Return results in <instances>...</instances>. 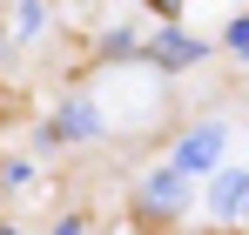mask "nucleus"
Wrapping results in <instances>:
<instances>
[{"label": "nucleus", "instance_id": "f257e3e1", "mask_svg": "<svg viewBox=\"0 0 249 235\" xmlns=\"http://www.w3.org/2000/svg\"><path fill=\"white\" fill-rule=\"evenodd\" d=\"M222 141H229V134H222L215 121H209V128H196V134L175 148V168H182V175H202V168H215V161H222Z\"/></svg>", "mask_w": 249, "mask_h": 235}, {"label": "nucleus", "instance_id": "f03ea898", "mask_svg": "<svg viewBox=\"0 0 249 235\" xmlns=\"http://www.w3.org/2000/svg\"><path fill=\"white\" fill-rule=\"evenodd\" d=\"M148 54H155V67H196V61H202V40H189V34L168 27V34H155Z\"/></svg>", "mask_w": 249, "mask_h": 235}, {"label": "nucleus", "instance_id": "7ed1b4c3", "mask_svg": "<svg viewBox=\"0 0 249 235\" xmlns=\"http://www.w3.org/2000/svg\"><path fill=\"white\" fill-rule=\"evenodd\" d=\"M81 134H101V115H94L88 101H68V115L47 128V141H81Z\"/></svg>", "mask_w": 249, "mask_h": 235}, {"label": "nucleus", "instance_id": "20e7f679", "mask_svg": "<svg viewBox=\"0 0 249 235\" xmlns=\"http://www.w3.org/2000/svg\"><path fill=\"white\" fill-rule=\"evenodd\" d=\"M249 201V175H215V188H209V208L215 215H236Z\"/></svg>", "mask_w": 249, "mask_h": 235}, {"label": "nucleus", "instance_id": "39448f33", "mask_svg": "<svg viewBox=\"0 0 249 235\" xmlns=\"http://www.w3.org/2000/svg\"><path fill=\"white\" fill-rule=\"evenodd\" d=\"M142 201H148V208H182V168H162V175H148Z\"/></svg>", "mask_w": 249, "mask_h": 235}, {"label": "nucleus", "instance_id": "423d86ee", "mask_svg": "<svg viewBox=\"0 0 249 235\" xmlns=\"http://www.w3.org/2000/svg\"><path fill=\"white\" fill-rule=\"evenodd\" d=\"M229 47H236V54H249V20H236V27H229Z\"/></svg>", "mask_w": 249, "mask_h": 235}, {"label": "nucleus", "instance_id": "0eeeda50", "mask_svg": "<svg viewBox=\"0 0 249 235\" xmlns=\"http://www.w3.org/2000/svg\"><path fill=\"white\" fill-rule=\"evenodd\" d=\"M148 7H155V14H182L189 0H148Z\"/></svg>", "mask_w": 249, "mask_h": 235}]
</instances>
